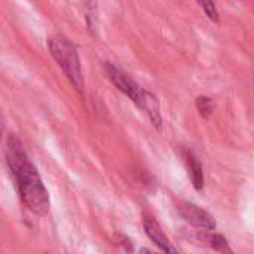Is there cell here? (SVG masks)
Instances as JSON below:
<instances>
[{
    "instance_id": "cell-1",
    "label": "cell",
    "mask_w": 254,
    "mask_h": 254,
    "mask_svg": "<svg viewBox=\"0 0 254 254\" xmlns=\"http://www.w3.org/2000/svg\"><path fill=\"white\" fill-rule=\"evenodd\" d=\"M6 162L15 180L22 204L36 216H45L49 211V193L22 143L10 135L6 144Z\"/></svg>"
},
{
    "instance_id": "cell-2",
    "label": "cell",
    "mask_w": 254,
    "mask_h": 254,
    "mask_svg": "<svg viewBox=\"0 0 254 254\" xmlns=\"http://www.w3.org/2000/svg\"><path fill=\"white\" fill-rule=\"evenodd\" d=\"M48 48L70 83L76 88V91L82 92L85 88V80L76 46L63 36H52L48 39Z\"/></svg>"
},
{
    "instance_id": "cell-3",
    "label": "cell",
    "mask_w": 254,
    "mask_h": 254,
    "mask_svg": "<svg viewBox=\"0 0 254 254\" xmlns=\"http://www.w3.org/2000/svg\"><path fill=\"white\" fill-rule=\"evenodd\" d=\"M104 68L109 74V79L112 80V83L122 92L125 94L138 109H141L143 112H146V106H147V98L149 94L146 89H143L135 80H132L125 71H122L121 68H118L116 65H113L112 63H106Z\"/></svg>"
},
{
    "instance_id": "cell-4",
    "label": "cell",
    "mask_w": 254,
    "mask_h": 254,
    "mask_svg": "<svg viewBox=\"0 0 254 254\" xmlns=\"http://www.w3.org/2000/svg\"><path fill=\"white\" fill-rule=\"evenodd\" d=\"M176 208H177L179 214L182 216V219H185L189 225L199 228V229H207V231L216 229L214 217L208 211L199 208L198 205L188 202V201H180V202H177Z\"/></svg>"
},
{
    "instance_id": "cell-5",
    "label": "cell",
    "mask_w": 254,
    "mask_h": 254,
    "mask_svg": "<svg viewBox=\"0 0 254 254\" xmlns=\"http://www.w3.org/2000/svg\"><path fill=\"white\" fill-rule=\"evenodd\" d=\"M143 226H144V231L147 234V237L165 253H176L177 249L173 247V244L170 243V240L165 237L162 228L159 226V223L153 219V217H149V216H144L143 217Z\"/></svg>"
},
{
    "instance_id": "cell-6",
    "label": "cell",
    "mask_w": 254,
    "mask_h": 254,
    "mask_svg": "<svg viewBox=\"0 0 254 254\" xmlns=\"http://www.w3.org/2000/svg\"><path fill=\"white\" fill-rule=\"evenodd\" d=\"M186 164H188V170H189V177L192 180V185L196 190H202L204 189V171H202V165L199 164L198 158L192 153L188 152L186 153Z\"/></svg>"
},
{
    "instance_id": "cell-7",
    "label": "cell",
    "mask_w": 254,
    "mask_h": 254,
    "mask_svg": "<svg viewBox=\"0 0 254 254\" xmlns=\"http://www.w3.org/2000/svg\"><path fill=\"white\" fill-rule=\"evenodd\" d=\"M196 109L199 112V115L204 118V119H210L211 115H213V101L210 97H205V95H201L196 98Z\"/></svg>"
},
{
    "instance_id": "cell-8",
    "label": "cell",
    "mask_w": 254,
    "mask_h": 254,
    "mask_svg": "<svg viewBox=\"0 0 254 254\" xmlns=\"http://www.w3.org/2000/svg\"><path fill=\"white\" fill-rule=\"evenodd\" d=\"M198 3L201 4V7L213 22H219V12L214 4V0H198Z\"/></svg>"
},
{
    "instance_id": "cell-9",
    "label": "cell",
    "mask_w": 254,
    "mask_h": 254,
    "mask_svg": "<svg viewBox=\"0 0 254 254\" xmlns=\"http://www.w3.org/2000/svg\"><path fill=\"white\" fill-rule=\"evenodd\" d=\"M210 243H211V247L216 252H220V253H232V249L229 247L228 241L222 235H213L210 238Z\"/></svg>"
},
{
    "instance_id": "cell-10",
    "label": "cell",
    "mask_w": 254,
    "mask_h": 254,
    "mask_svg": "<svg viewBox=\"0 0 254 254\" xmlns=\"http://www.w3.org/2000/svg\"><path fill=\"white\" fill-rule=\"evenodd\" d=\"M83 1L88 9V21H89L91 18H95L94 13L97 15V0H83Z\"/></svg>"
}]
</instances>
